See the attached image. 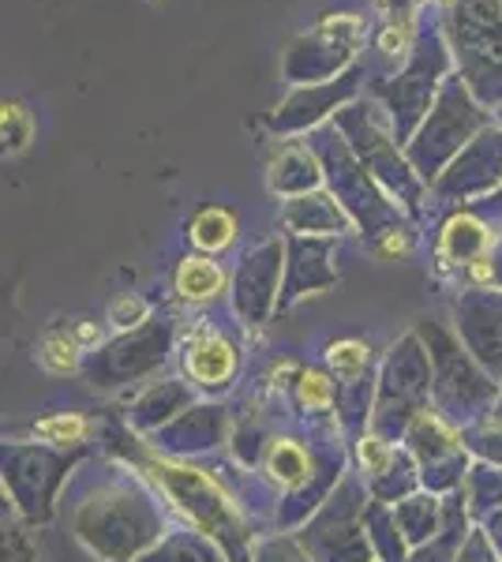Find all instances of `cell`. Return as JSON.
<instances>
[{
  "label": "cell",
  "mask_w": 502,
  "mask_h": 562,
  "mask_svg": "<svg viewBox=\"0 0 502 562\" xmlns=\"http://www.w3.org/2000/svg\"><path fill=\"white\" fill-rule=\"evenodd\" d=\"M222 285H225V274L214 267V262H207V259H185V262H180L177 289L185 296H191V301H207V296H214Z\"/></svg>",
  "instance_id": "6da1fadb"
},
{
  "label": "cell",
  "mask_w": 502,
  "mask_h": 562,
  "mask_svg": "<svg viewBox=\"0 0 502 562\" xmlns=\"http://www.w3.org/2000/svg\"><path fill=\"white\" fill-rule=\"evenodd\" d=\"M233 371V349L222 338H207L203 346L191 349V375L203 383H222Z\"/></svg>",
  "instance_id": "7a4b0ae2"
},
{
  "label": "cell",
  "mask_w": 502,
  "mask_h": 562,
  "mask_svg": "<svg viewBox=\"0 0 502 562\" xmlns=\"http://www.w3.org/2000/svg\"><path fill=\"white\" fill-rule=\"evenodd\" d=\"M233 233H236V222L230 211H203L196 217V225H191V240L207 251L225 248V244L233 240Z\"/></svg>",
  "instance_id": "3957f363"
},
{
  "label": "cell",
  "mask_w": 502,
  "mask_h": 562,
  "mask_svg": "<svg viewBox=\"0 0 502 562\" xmlns=\"http://www.w3.org/2000/svg\"><path fill=\"white\" fill-rule=\"evenodd\" d=\"M331 364L334 371H342V375H360V371L368 368V349H364L360 341H342V346L331 349Z\"/></svg>",
  "instance_id": "277c9868"
},
{
  "label": "cell",
  "mask_w": 502,
  "mask_h": 562,
  "mask_svg": "<svg viewBox=\"0 0 502 562\" xmlns=\"http://www.w3.org/2000/svg\"><path fill=\"white\" fill-rule=\"evenodd\" d=\"M274 473H281V480H289V484H297V480H304L308 473V458L300 454L297 447H274V458H270Z\"/></svg>",
  "instance_id": "5b68a950"
},
{
  "label": "cell",
  "mask_w": 502,
  "mask_h": 562,
  "mask_svg": "<svg viewBox=\"0 0 502 562\" xmlns=\"http://www.w3.org/2000/svg\"><path fill=\"white\" fill-rule=\"evenodd\" d=\"M38 435L53 442H79L87 435V424L79 416H53V420H42L38 424Z\"/></svg>",
  "instance_id": "8992f818"
},
{
  "label": "cell",
  "mask_w": 502,
  "mask_h": 562,
  "mask_svg": "<svg viewBox=\"0 0 502 562\" xmlns=\"http://www.w3.org/2000/svg\"><path fill=\"white\" fill-rule=\"evenodd\" d=\"M42 364L49 371H57V375H64V371L76 368V341L68 338H49L42 346Z\"/></svg>",
  "instance_id": "52a82bcc"
},
{
  "label": "cell",
  "mask_w": 502,
  "mask_h": 562,
  "mask_svg": "<svg viewBox=\"0 0 502 562\" xmlns=\"http://www.w3.org/2000/svg\"><path fill=\"white\" fill-rule=\"evenodd\" d=\"M26 139H31V116H26L15 102L4 105V143H8V150H23Z\"/></svg>",
  "instance_id": "ba28073f"
},
{
  "label": "cell",
  "mask_w": 502,
  "mask_h": 562,
  "mask_svg": "<svg viewBox=\"0 0 502 562\" xmlns=\"http://www.w3.org/2000/svg\"><path fill=\"white\" fill-rule=\"evenodd\" d=\"M300 397H304V405L323 409V405H331V383L323 375H304L300 379Z\"/></svg>",
  "instance_id": "9c48e42d"
},
{
  "label": "cell",
  "mask_w": 502,
  "mask_h": 562,
  "mask_svg": "<svg viewBox=\"0 0 502 562\" xmlns=\"http://www.w3.org/2000/svg\"><path fill=\"white\" fill-rule=\"evenodd\" d=\"M140 315H143V304L140 301H116L113 304V323L116 326H132L127 319H140Z\"/></svg>",
  "instance_id": "30bf717a"
},
{
  "label": "cell",
  "mask_w": 502,
  "mask_h": 562,
  "mask_svg": "<svg viewBox=\"0 0 502 562\" xmlns=\"http://www.w3.org/2000/svg\"><path fill=\"white\" fill-rule=\"evenodd\" d=\"M364 461H368V465H376V469H382V465H387V450H382L376 439H368V442H364Z\"/></svg>",
  "instance_id": "8fae6325"
},
{
  "label": "cell",
  "mask_w": 502,
  "mask_h": 562,
  "mask_svg": "<svg viewBox=\"0 0 502 562\" xmlns=\"http://www.w3.org/2000/svg\"><path fill=\"white\" fill-rule=\"evenodd\" d=\"M401 45H405V31H398V26H390V31L382 34V49L394 53V49H401Z\"/></svg>",
  "instance_id": "7c38bea8"
}]
</instances>
